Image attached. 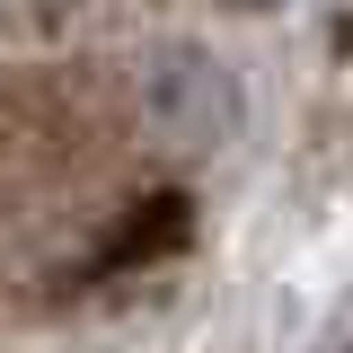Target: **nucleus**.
I'll list each match as a JSON object with an SVG mask.
<instances>
[{
  "instance_id": "f257e3e1",
  "label": "nucleus",
  "mask_w": 353,
  "mask_h": 353,
  "mask_svg": "<svg viewBox=\"0 0 353 353\" xmlns=\"http://www.w3.org/2000/svg\"><path fill=\"white\" fill-rule=\"evenodd\" d=\"M132 124H141L150 150H168V159H212L221 141H239V124H248L239 71L221 62L212 44H194V36L159 44L132 71Z\"/></svg>"
},
{
  "instance_id": "f03ea898",
  "label": "nucleus",
  "mask_w": 353,
  "mask_h": 353,
  "mask_svg": "<svg viewBox=\"0 0 353 353\" xmlns=\"http://www.w3.org/2000/svg\"><path fill=\"white\" fill-rule=\"evenodd\" d=\"M230 9H283V0H230Z\"/></svg>"
}]
</instances>
